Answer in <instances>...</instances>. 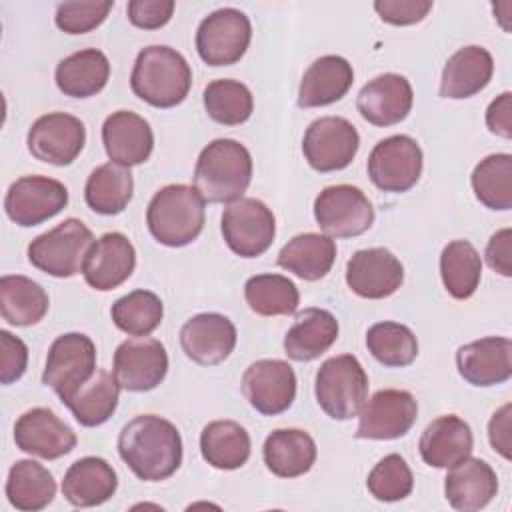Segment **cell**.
Masks as SVG:
<instances>
[{
	"instance_id": "681fc988",
	"label": "cell",
	"mask_w": 512,
	"mask_h": 512,
	"mask_svg": "<svg viewBox=\"0 0 512 512\" xmlns=\"http://www.w3.org/2000/svg\"><path fill=\"white\" fill-rule=\"evenodd\" d=\"M0 346H2V364H0V382L12 384L22 378L28 364V348L26 344L10 334L8 330H0Z\"/></svg>"
},
{
	"instance_id": "8d00e7d4",
	"label": "cell",
	"mask_w": 512,
	"mask_h": 512,
	"mask_svg": "<svg viewBox=\"0 0 512 512\" xmlns=\"http://www.w3.org/2000/svg\"><path fill=\"white\" fill-rule=\"evenodd\" d=\"M134 180L130 168L116 162H106L94 168L84 186V198L88 208L98 214H120L132 200Z\"/></svg>"
},
{
	"instance_id": "ba28073f",
	"label": "cell",
	"mask_w": 512,
	"mask_h": 512,
	"mask_svg": "<svg viewBox=\"0 0 512 512\" xmlns=\"http://www.w3.org/2000/svg\"><path fill=\"white\" fill-rule=\"evenodd\" d=\"M250 38L252 24L242 10L218 8L198 24L196 50L208 66H230L246 54Z\"/></svg>"
},
{
	"instance_id": "836d02e7",
	"label": "cell",
	"mask_w": 512,
	"mask_h": 512,
	"mask_svg": "<svg viewBox=\"0 0 512 512\" xmlns=\"http://www.w3.org/2000/svg\"><path fill=\"white\" fill-rule=\"evenodd\" d=\"M202 458L218 470H236L250 458V434L234 420L208 422L200 432Z\"/></svg>"
},
{
	"instance_id": "74e56055",
	"label": "cell",
	"mask_w": 512,
	"mask_h": 512,
	"mask_svg": "<svg viewBox=\"0 0 512 512\" xmlns=\"http://www.w3.org/2000/svg\"><path fill=\"white\" fill-rule=\"evenodd\" d=\"M6 496L18 510H42L56 496L54 476L36 460H16L8 472Z\"/></svg>"
},
{
	"instance_id": "83f0119b",
	"label": "cell",
	"mask_w": 512,
	"mask_h": 512,
	"mask_svg": "<svg viewBox=\"0 0 512 512\" xmlns=\"http://www.w3.org/2000/svg\"><path fill=\"white\" fill-rule=\"evenodd\" d=\"M354 82L352 64L338 56L326 54L314 60L304 72L298 88L300 108H318L338 102L346 96Z\"/></svg>"
},
{
	"instance_id": "7c38bea8",
	"label": "cell",
	"mask_w": 512,
	"mask_h": 512,
	"mask_svg": "<svg viewBox=\"0 0 512 512\" xmlns=\"http://www.w3.org/2000/svg\"><path fill=\"white\" fill-rule=\"evenodd\" d=\"M360 148L356 126L342 116H322L310 122L302 138L306 162L318 172L346 168Z\"/></svg>"
},
{
	"instance_id": "4fadbf2b",
	"label": "cell",
	"mask_w": 512,
	"mask_h": 512,
	"mask_svg": "<svg viewBox=\"0 0 512 512\" xmlns=\"http://www.w3.org/2000/svg\"><path fill=\"white\" fill-rule=\"evenodd\" d=\"M68 204V190L60 180L48 176H22L10 184L4 210L6 216L22 226H38L60 214Z\"/></svg>"
},
{
	"instance_id": "30bf717a",
	"label": "cell",
	"mask_w": 512,
	"mask_h": 512,
	"mask_svg": "<svg viewBox=\"0 0 512 512\" xmlns=\"http://www.w3.org/2000/svg\"><path fill=\"white\" fill-rule=\"evenodd\" d=\"M314 218L330 238H354L374 224L368 196L352 184L326 186L314 200Z\"/></svg>"
},
{
	"instance_id": "f35d334b",
	"label": "cell",
	"mask_w": 512,
	"mask_h": 512,
	"mask_svg": "<svg viewBox=\"0 0 512 512\" xmlns=\"http://www.w3.org/2000/svg\"><path fill=\"white\" fill-rule=\"evenodd\" d=\"M440 276L446 292L456 300L470 298L482 276V260L468 240H452L440 254Z\"/></svg>"
},
{
	"instance_id": "ac0fdd59",
	"label": "cell",
	"mask_w": 512,
	"mask_h": 512,
	"mask_svg": "<svg viewBox=\"0 0 512 512\" xmlns=\"http://www.w3.org/2000/svg\"><path fill=\"white\" fill-rule=\"evenodd\" d=\"M402 282V262L382 246L356 250L346 264V284L360 298H388L402 286Z\"/></svg>"
},
{
	"instance_id": "e575fe53",
	"label": "cell",
	"mask_w": 512,
	"mask_h": 512,
	"mask_svg": "<svg viewBox=\"0 0 512 512\" xmlns=\"http://www.w3.org/2000/svg\"><path fill=\"white\" fill-rule=\"evenodd\" d=\"M46 290L28 276L6 274L0 278V312L12 326L38 324L48 312Z\"/></svg>"
},
{
	"instance_id": "f6af8a7d",
	"label": "cell",
	"mask_w": 512,
	"mask_h": 512,
	"mask_svg": "<svg viewBox=\"0 0 512 512\" xmlns=\"http://www.w3.org/2000/svg\"><path fill=\"white\" fill-rule=\"evenodd\" d=\"M368 492L380 502H398L410 496L414 476L400 454L384 456L368 474Z\"/></svg>"
},
{
	"instance_id": "816d5d0a",
	"label": "cell",
	"mask_w": 512,
	"mask_h": 512,
	"mask_svg": "<svg viewBox=\"0 0 512 512\" xmlns=\"http://www.w3.org/2000/svg\"><path fill=\"white\" fill-rule=\"evenodd\" d=\"M486 126L492 134L512 138V94L502 92L486 110Z\"/></svg>"
},
{
	"instance_id": "ffe728a7",
	"label": "cell",
	"mask_w": 512,
	"mask_h": 512,
	"mask_svg": "<svg viewBox=\"0 0 512 512\" xmlns=\"http://www.w3.org/2000/svg\"><path fill=\"white\" fill-rule=\"evenodd\" d=\"M180 346L192 362L216 366L232 354L236 346V326L228 316L218 312L196 314L180 328Z\"/></svg>"
},
{
	"instance_id": "5b68a950",
	"label": "cell",
	"mask_w": 512,
	"mask_h": 512,
	"mask_svg": "<svg viewBox=\"0 0 512 512\" xmlns=\"http://www.w3.org/2000/svg\"><path fill=\"white\" fill-rule=\"evenodd\" d=\"M314 394L330 418L350 420L358 416L368 398V376L356 356H332L316 372Z\"/></svg>"
},
{
	"instance_id": "7402d4cb",
	"label": "cell",
	"mask_w": 512,
	"mask_h": 512,
	"mask_svg": "<svg viewBox=\"0 0 512 512\" xmlns=\"http://www.w3.org/2000/svg\"><path fill=\"white\" fill-rule=\"evenodd\" d=\"M414 92L402 74L386 72L362 86L356 96L360 116L374 126H392L402 122L412 110Z\"/></svg>"
},
{
	"instance_id": "d4e9b609",
	"label": "cell",
	"mask_w": 512,
	"mask_h": 512,
	"mask_svg": "<svg viewBox=\"0 0 512 512\" xmlns=\"http://www.w3.org/2000/svg\"><path fill=\"white\" fill-rule=\"evenodd\" d=\"M498 492V476L480 458L466 456L450 466L444 478V496L454 510L474 512L492 502Z\"/></svg>"
},
{
	"instance_id": "277c9868",
	"label": "cell",
	"mask_w": 512,
	"mask_h": 512,
	"mask_svg": "<svg viewBox=\"0 0 512 512\" xmlns=\"http://www.w3.org/2000/svg\"><path fill=\"white\" fill-rule=\"evenodd\" d=\"M146 224L160 244L170 248L188 246L204 228V198L194 186L168 184L152 196Z\"/></svg>"
},
{
	"instance_id": "1f68e13d",
	"label": "cell",
	"mask_w": 512,
	"mask_h": 512,
	"mask_svg": "<svg viewBox=\"0 0 512 512\" xmlns=\"http://www.w3.org/2000/svg\"><path fill=\"white\" fill-rule=\"evenodd\" d=\"M110 78V62L96 48L78 50L62 58L56 66L54 80L58 90L70 98L96 96Z\"/></svg>"
},
{
	"instance_id": "ab89813d",
	"label": "cell",
	"mask_w": 512,
	"mask_h": 512,
	"mask_svg": "<svg viewBox=\"0 0 512 512\" xmlns=\"http://www.w3.org/2000/svg\"><path fill=\"white\" fill-rule=\"evenodd\" d=\"M244 298L250 310L260 316L294 314L300 302L296 284L282 274H256L248 278Z\"/></svg>"
},
{
	"instance_id": "5bb4252c",
	"label": "cell",
	"mask_w": 512,
	"mask_h": 512,
	"mask_svg": "<svg viewBox=\"0 0 512 512\" xmlns=\"http://www.w3.org/2000/svg\"><path fill=\"white\" fill-rule=\"evenodd\" d=\"M240 384L248 404L264 416L286 412L296 398V374L288 362L278 358L252 362Z\"/></svg>"
},
{
	"instance_id": "f907efd6",
	"label": "cell",
	"mask_w": 512,
	"mask_h": 512,
	"mask_svg": "<svg viewBox=\"0 0 512 512\" xmlns=\"http://www.w3.org/2000/svg\"><path fill=\"white\" fill-rule=\"evenodd\" d=\"M486 262L500 276H512V230L502 228L494 232L486 246Z\"/></svg>"
},
{
	"instance_id": "9a60e30c",
	"label": "cell",
	"mask_w": 512,
	"mask_h": 512,
	"mask_svg": "<svg viewBox=\"0 0 512 512\" xmlns=\"http://www.w3.org/2000/svg\"><path fill=\"white\" fill-rule=\"evenodd\" d=\"M418 416V402L408 390H378L358 412L356 438L394 440L410 432Z\"/></svg>"
},
{
	"instance_id": "52a82bcc",
	"label": "cell",
	"mask_w": 512,
	"mask_h": 512,
	"mask_svg": "<svg viewBox=\"0 0 512 512\" xmlns=\"http://www.w3.org/2000/svg\"><path fill=\"white\" fill-rule=\"evenodd\" d=\"M96 372V346L90 336L82 332H68L58 336L46 356L42 374L44 386H50L62 404H66L76 390Z\"/></svg>"
},
{
	"instance_id": "bcb514c9",
	"label": "cell",
	"mask_w": 512,
	"mask_h": 512,
	"mask_svg": "<svg viewBox=\"0 0 512 512\" xmlns=\"http://www.w3.org/2000/svg\"><path fill=\"white\" fill-rule=\"evenodd\" d=\"M114 2H62L56 8V26L66 34H86L98 28L108 12L112 10Z\"/></svg>"
},
{
	"instance_id": "f546056e",
	"label": "cell",
	"mask_w": 512,
	"mask_h": 512,
	"mask_svg": "<svg viewBox=\"0 0 512 512\" xmlns=\"http://www.w3.org/2000/svg\"><path fill=\"white\" fill-rule=\"evenodd\" d=\"M338 338V320L324 308H304L284 336V352L290 360L310 362L320 358Z\"/></svg>"
},
{
	"instance_id": "3957f363",
	"label": "cell",
	"mask_w": 512,
	"mask_h": 512,
	"mask_svg": "<svg viewBox=\"0 0 512 512\" xmlns=\"http://www.w3.org/2000/svg\"><path fill=\"white\" fill-rule=\"evenodd\" d=\"M132 92L154 108H172L184 102L192 86L186 58L170 46H146L138 52L132 74Z\"/></svg>"
},
{
	"instance_id": "f5cc1de1",
	"label": "cell",
	"mask_w": 512,
	"mask_h": 512,
	"mask_svg": "<svg viewBox=\"0 0 512 512\" xmlns=\"http://www.w3.org/2000/svg\"><path fill=\"white\" fill-rule=\"evenodd\" d=\"M510 404H504L502 408H498L490 422H488V440L490 446L506 460H510Z\"/></svg>"
},
{
	"instance_id": "44dd1931",
	"label": "cell",
	"mask_w": 512,
	"mask_h": 512,
	"mask_svg": "<svg viewBox=\"0 0 512 512\" xmlns=\"http://www.w3.org/2000/svg\"><path fill=\"white\" fill-rule=\"evenodd\" d=\"M136 268V250L122 232H106L90 246L82 276L94 290L108 292L124 284Z\"/></svg>"
},
{
	"instance_id": "e0dca14e",
	"label": "cell",
	"mask_w": 512,
	"mask_h": 512,
	"mask_svg": "<svg viewBox=\"0 0 512 512\" xmlns=\"http://www.w3.org/2000/svg\"><path fill=\"white\" fill-rule=\"evenodd\" d=\"M168 372V354L160 340L136 336L124 340L114 352L112 374L128 392L154 390Z\"/></svg>"
},
{
	"instance_id": "60d3db41",
	"label": "cell",
	"mask_w": 512,
	"mask_h": 512,
	"mask_svg": "<svg viewBox=\"0 0 512 512\" xmlns=\"http://www.w3.org/2000/svg\"><path fill=\"white\" fill-rule=\"evenodd\" d=\"M474 196L490 210L512 208V156L490 154L480 160L470 176Z\"/></svg>"
},
{
	"instance_id": "ee69618b",
	"label": "cell",
	"mask_w": 512,
	"mask_h": 512,
	"mask_svg": "<svg viewBox=\"0 0 512 512\" xmlns=\"http://www.w3.org/2000/svg\"><path fill=\"white\" fill-rule=\"evenodd\" d=\"M110 316L116 328L128 336H148L160 326L164 306L154 292L132 290L112 304Z\"/></svg>"
},
{
	"instance_id": "7bdbcfd3",
	"label": "cell",
	"mask_w": 512,
	"mask_h": 512,
	"mask_svg": "<svg viewBox=\"0 0 512 512\" xmlns=\"http://www.w3.org/2000/svg\"><path fill=\"white\" fill-rule=\"evenodd\" d=\"M202 100L206 114L224 126H238L246 122L254 110V98L248 86L232 78L212 80L204 88Z\"/></svg>"
},
{
	"instance_id": "4316f807",
	"label": "cell",
	"mask_w": 512,
	"mask_h": 512,
	"mask_svg": "<svg viewBox=\"0 0 512 512\" xmlns=\"http://www.w3.org/2000/svg\"><path fill=\"white\" fill-rule=\"evenodd\" d=\"M494 74L492 54L482 46H464L456 50L444 64L440 78V96L464 100L488 86Z\"/></svg>"
},
{
	"instance_id": "cb8c5ba5",
	"label": "cell",
	"mask_w": 512,
	"mask_h": 512,
	"mask_svg": "<svg viewBox=\"0 0 512 512\" xmlns=\"http://www.w3.org/2000/svg\"><path fill=\"white\" fill-rule=\"evenodd\" d=\"M102 144L110 162L130 168L150 158L154 134L150 124L136 112L116 110L102 124Z\"/></svg>"
},
{
	"instance_id": "d6a6232c",
	"label": "cell",
	"mask_w": 512,
	"mask_h": 512,
	"mask_svg": "<svg viewBox=\"0 0 512 512\" xmlns=\"http://www.w3.org/2000/svg\"><path fill=\"white\" fill-rule=\"evenodd\" d=\"M336 260V242L326 234L304 232L288 240L278 252V266L302 280L324 278Z\"/></svg>"
},
{
	"instance_id": "603a6c76",
	"label": "cell",
	"mask_w": 512,
	"mask_h": 512,
	"mask_svg": "<svg viewBox=\"0 0 512 512\" xmlns=\"http://www.w3.org/2000/svg\"><path fill=\"white\" fill-rule=\"evenodd\" d=\"M460 376L472 386H496L512 376V342L504 336H486L468 342L456 352Z\"/></svg>"
},
{
	"instance_id": "7dc6e473",
	"label": "cell",
	"mask_w": 512,
	"mask_h": 512,
	"mask_svg": "<svg viewBox=\"0 0 512 512\" xmlns=\"http://www.w3.org/2000/svg\"><path fill=\"white\" fill-rule=\"evenodd\" d=\"M434 2L430 0H378L374 2V10L378 12L382 22L394 26H410L428 16Z\"/></svg>"
},
{
	"instance_id": "8992f818",
	"label": "cell",
	"mask_w": 512,
	"mask_h": 512,
	"mask_svg": "<svg viewBox=\"0 0 512 512\" xmlns=\"http://www.w3.org/2000/svg\"><path fill=\"white\" fill-rule=\"evenodd\" d=\"M92 244V230L78 218H66L28 244V260L34 268L50 276L70 278L82 272Z\"/></svg>"
},
{
	"instance_id": "d590c367",
	"label": "cell",
	"mask_w": 512,
	"mask_h": 512,
	"mask_svg": "<svg viewBox=\"0 0 512 512\" xmlns=\"http://www.w3.org/2000/svg\"><path fill=\"white\" fill-rule=\"evenodd\" d=\"M120 396V384L108 370H96L76 394L66 402L78 424L86 428L100 426L116 412Z\"/></svg>"
},
{
	"instance_id": "c3c4849f",
	"label": "cell",
	"mask_w": 512,
	"mask_h": 512,
	"mask_svg": "<svg viewBox=\"0 0 512 512\" xmlns=\"http://www.w3.org/2000/svg\"><path fill=\"white\" fill-rule=\"evenodd\" d=\"M128 20L136 28L144 30H156L170 22L174 14V2L172 0H130L126 6Z\"/></svg>"
},
{
	"instance_id": "8fae6325",
	"label": "cell",
	"mask_w": 512,
	"mask_h": 512,
	"mask_svg": "<svg viewBox=\"0 0 512 512\" xmlns=\"http://www.w3.org/2000/svg\"><path fill=\"white\" fill-rule=\"evenodd\" d=\"M422 148L412 136L394 134L380 140L368 156V176L378 190L406 192L422 174Z\"/></svg>"
},
{
	"instance_id": "4dcf8cb0",
	"label": "cell",
	"mask_w": 512,
	"mask_h": 512,
	"mask_svg": "<svg viewBox=\"0 0 512 512\" xmlns=\"http://www.w3.org/2000/svg\"><path fill=\"white\" fill-rule=\"evenodd\" d=\"M316 442L300 428H278L268 434L262 446L266 468L280 478L306 474L316 462Z\"/></svg>"
},
{
	"instance_id": "d6986e66",
	"label": "cell",
	"mask_w": 512,
	"mask_h": 512,
	"mask_svg": "<svg viewBox=\"0 0 512 512\" xmlns=\"http://www.w3.org/2000/svg\"><path fill=\"white\" fill-rule=\"evenodd\" d=\"M14 442L26 454L56 460L72 452L78 440L74 430L50 408L38 406L18 416L14 424Z\"/></svg>"
},
{
	"instance_id": "6da1fadb",
	"label": "cell",
	"mask_w": 512,
	"mask_h": 512,
	"mask_svg": "<svg viewBox=\"0 0 512 512\" xmlns=\"http://www.w3.org/2000/svg\"><path fill=\"white\" fill-rule=\"evenodd\" d=\"M118 454L144 482L170 478L182 464V438L178 428L156 414H140L122 426Z\"/></svg>"
},
{
	"instance_id": "484cf974",
	"label": "cell",
	"mask_w": 512,
	"mask_h": 512,
	"mask_svg": "<svg viewBox=\"0 0 512 512\" xmlns=\"http://www.w3.org/2000/svg\"><path fill=\"white\" fill-rule=\"evenodd\" d=\"M474 436L460 416L444 414L434 418L422 432L418 450L432 468H450L472 454Z\"/></svg>"
},
{
	"instance_id": "2e32d148",
	"label": "cell",
	"mask_w": 512,
	"mask_h": 512,
	"mask_svg": "<svg viewBox=\"0 0 512 512\" xmlns=\"http://www.w3.org/2000/svg\"><path fill=\"white\" fill-rule=\"evenodd\" d=\"M26 144L30 154L46 164H72L86 144L84 122L66 112H50L34 120Z\"/></svg>"
},
{
	"instance_id": "b9f144b4",
	"label": "cell",
	"mask_w": 512,
	"mask_h": 512,
	"mask_svg": "<svg viewBox=\"0 0 512 512\" xmlns=\"http://www.w3.org/2000/svg\"><path fill=\"white\" fill-rule=\"evenodd\" d=\"M368 352L388 368H404L418 356L414 332L400 322H376L366 332Z\"/></svg>"
},
{
	"instance_id": "f1b7e54d",
	"label": "cell",
	"mask_w": 512,
	"mask_h": 512,
	"mask_svg": "<svg viewBox=\"0 0 512 512\" xmlns=\"http://www.w3.org/2000/svg\"><path fill=\"white\" fill-rule=\"evenodd\" d=\"M118 476L114 468L98 456H84L70 464L62 480L64 498L78 508L100 506L114 496Z\"/></svg>"
},
{
	"instance_id": "9c48e42d",
	"label": "cell",
	"mask_w": 512,
	"mask_h": 512,
	"mask_svg": "<svg viewBox=\"0 0 512 512\" xmlns=\"http://www.w3.org/2000/svg\"><path fill=\"white\" fill-rule=\"evenodd\" d=\"M222 236L228 248L242 258L264 254L276 236L272 210L258 198H238L222 212Z\"/></svg>"
},
{
	"instance_id": "7a4b0ae2",
	"label": "cell",
	"mask_w": 512,
	"mask_h": 512,
	"mask_svg": "<svg viewBox=\"0 0 512 512\" xmlns=\"http://www.w3.org/2000/svg\"><path fill=\"white\" fill-rule=\"evenodd\" d=\"M252 180V156L232 138L212 140L202 148L194 168V188L212 204H230L246 192Z\"/></svg>"
}]
</instances>
